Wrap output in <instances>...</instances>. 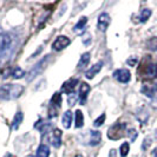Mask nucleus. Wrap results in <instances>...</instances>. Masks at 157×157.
Wrapping results in <instances>:
<instances>
[{
  "instance_id": "obj_1",
  "label": "nucleus",
  "mask_w": 157,
  "mask_h": 157,
  "mask_svg": "<svg viewBox=\"0 0 157 157\" xmlns=\"http://www.w3.org/2000/svg\"><path fill=\"white\" fill-rule=\"evenodd\" d=\"M17 46V39L12 33H0V62L7 60L14 53Z\"/></svg>"
},
{
  "instance_id": "obj_2",
  "label": "nucleus",
  "mask_w": 157,
  "mask_h": 157,
  "mask_svg": "<svg viewBox=\"0 0 157 157\" xmlns=\"http://www.w3.org/2000/svg\"><path fill=\"white\" fill-rule=\"evenodd\" d=\"M24 92V86L20 84H4L0 86V99L11 101L20 97Z\"/></svg>"
},
{
  "instance_id": "obj_3",
  "label": "nucleus",
  "mask_w": 157,
  "mask_h": 157,
  "mask_svg": "<svg viewBox=\"0 0 157 157\" xmlns=\"http://www.w3.org/2000/svg\"><path fill=\"white\" fill-rule=\"evenodd\" d=\"M50 59H51V56L47 55L46 57H44L41 60H39L38 64H36V65L33 66V69L27 73V78H26L27 79V82H32L37 76H39L40 73L46 69V66H47V64H48V62H50Z\"/></svg>"
},
{
  "instance_id": "obj_4",
  "label": "nucleus",
  "mask_w": 157,
  "mask_h": 157,
  "mask_svg": "<svg viewBox=\"0 0 157 157\" xmlns=\"http://www.w3.org/2000/svg\"><path fill=\"white\" fill-rule=\"evenodd\" d=\"M125 129H126L125 123H117V124H115V125L109 128V130H108V137L110 140H112V141H117V140L122 138L124 136Z\"/></svg>"
},
{
  "instance_id": "obj_5",
  "label": "nucleus",
  "mask_w": 157,
  "mask_h": 157,
  "mask_svg": "<svg viewBox=\"0 0 157 157\" xmlns=\"http://www.w3.org/2000/svg\"><path fill=\"white\" fill-rule=\"evenodd\" d=\"M102 142V134L97 130H89L87 131V137H84L82 143H85L87 145L96 147Z\"/></svg>"
},
{
  "instance_id": "obj_6",
  "label": "nucleus",
  "mask_w": 157,
  "mask_h": 157,
  "mask_svg": "<svg viewBox=\"0 0 157 157\" xmlns=\"http://www.w3.org/2000/svg\"><path fill=\"white\" fill-rule=\"evenodd\" d=\"M47 141L55 148H59L62 145V131L59 129H51L46 134Z\"/></svg>"
},
{
  "instance_id": "obj_7",
  "label": "nucleus",
  "mask_w": 157,
  "mask_h": 157,
  "mask_svg": "<svg viewBox=\"0 0 157 157\" xmlns=\"http://www.w3.org/2000/svg\"><path fill=\"white\" fill-rule=\"evenodd\" d=\"M70 44H71V40L69 37H66V36H59V37H57L56 40L53 41L52 48H53L55 51H62L65 47L69 46Z\"/></svg>"
},
{
  "instance_id": "obj_8",
  "label": "nucleus",
  "mask_w": 157,
  "mask_h": 157,
  "mask_svg": "<svg viewBox=\"0 0 157 157\" xmlns=\"http://www.w3.org/2000/svg\"><path fill=\"white\" fill-rule=\"evenodd\" d=\"M113 78L117 79L119 83H129L130 79H131V73L130 71L126 70V69H119V70H116L113 72Z\"/></svg>"
},
{
  "instance_id": "obj_9",
  "label": "nucleus",
  "mask_w": 157,
  "mask_h": 157,
  "mask_svg": "<svg viewBox=\"0 0 157 157\" xmlns=\"http://www.w3.org/2000/svg\"><path fill=\"white\" fill-rule=\"evenodd\" d=\"M143 76L145 79H154L157 77V64L155 63H148L144 67Z\"/></svg>"
},
{
  "instance_id": "obj_10",
  "label": "nucleus",
  "mask_w": 157,
  "mask_h": 157,
  "mask_svg": "<svg viewBox=\"0 0 157 157\" xmlns=\"http://www.w3.org/2000/svg\"><path fill=\"white\" fill-rule=\"evenodd\" d=\"M111 23V18L110 16L108 14V13H102L101 16L98 17V23H97V27H98V30L102 32H105L106 31V29L109 27V25Z\"/></svg>"
},
{
  "instance_id": "obj_11",
  "label": "nucleus",
  "mask_w": 157,
  "mask_h": 157,
  "mask_svg": "<svg viewBox=\"0 0 157 157\" xmlns=\"http://www.w3.org/2000/svg\"><path fill=\"white\" fill-rule=\"evenodd\" d=\"M78 82H79L78 78H70L69 80H66V82L63 84V86H62V91L65 92V94H67L75 92V89H76V86H77Z\"/></svg>"
},
{
  "instance_id": "obj_12",
  "label": "nucleus",
  "mask_w": 157,
  "mask_h": 157,
  "mask_svg": "<svg viewBox=\"0 0 157 157\" xmlns=\"http://www.w3.org/2000/svg\"><path fill=\"white\" fill-rule=\"evenodd\" d=\"M90 92V85L87 84V83H82L80 84V87H79V102L82 105H84L85 103H86V99H87V94Z\"/></svg>"
},
{
  "instance_id": "obj_13",
  "label": "nucleus",
  "mask_w": 157,
  "mask_h": 157,
  "mask_svg": "<svg viewBox=\"0 0 157 157\" xmlns=\"http://www.w3.org/2000/svg\"><path fill=\"white\" fill-rule=\"evenodd\" d=\"M103 65H104V63L103 62H98L97 64H94V66L90 69V70L86 71V73H85V77H86L87 79H92L99 72V71L102 70Z\"/></svg>"
},
{
  "instance_id": "obj_14",
  "label": "nucleus",
  "mask_w": 157,
  "mask_h": 157,
  "mask_svg": "<svg viewBox=\"0 0 157 157\" xmlns=\"http://www.w3.org/2000/svg\"><path fill=\"white\" fill-rule=\"evenodd\" d=\"M87 23V18L86 17H82L79 19V21L75 26H73V32L77 33V34H83L85 31V25Z\"/></svg>"
},
{
  "instance_id": "obj_15",
  "label": "nucleus",
  "mask_w": 157,
  "mask_h": 157,
  "mask_svg": "<svg viewBox=\"0 0 157 157\" xmlns=\"http://www.w3.org/2000/svg\"><path fill=\"white\" fill-rule=\"evenodd\" d=\"M90 59H91V55L89 52H85L84 55H82V57H80V59H79L78 62V65H77V69L78 70L85 69L89 65V63H90Z\"/></svg>"
},
{
  "instance_id": "obj_16",
  "label": "nucleus",
  "mask_w": 157,
  "mask_h": 157,
  "mask_svg": "<svg viewBox=\"0 0 157 157\" xmlns=\"http://www.w3.org/2000/svg\"><path fill=\"white\" fill-rule=\"evenodd\" d=\"M60 105H62V96H60V94L56 92V94L52 96L51 101H50V106L56 109V110H59Z\"/></svg>"
},
{
  "instance_id": "obj_17",
  "label": "nucleus",
  "mask_w": 157,
  "mask_h": 157,
  "mask_svg": "<svg viewBox=\"0 0 157 157\" xmlns=\"http://www.w3.org/2000/svg\"><path fill=\"white\" fill-rule=\"evenodd\" d=\"M72 118H73V113H72L70 110H67L64 112L63 118H62V123H63V126L65 128V129H69V128L71 126Z\"/></svg>"
},
{
  "instance_id": "obj_18",
  "label": "nucleus",
  "mask_w": 157,
  "mask_h": 157,
  "mask_svg": "<svg viewBox=\"0 0 157 157\" xmlns=\"http://www.w3.org/2000/svg\"><path fill=\"white\" fill-rule=\"evenodd\" d=\"M50 156V148L46 144H41L39 148L37 149V154L36 157H48Z\"/></svg>"
},
{
  "instance_id": "obj_19",
  "label": "nucleus",
  "mask_w": 157,
  "mask_h": 157,
  "mask_svg": "<svg viewBox=\"0 0 157 157\" xmlns=\"http://www.w3.org/2000/svg\"><path fill=\"white\" fill-rule=\"evenodd\" d=\"M23 118H24V115L21 111H18L16 113V116L13 118V122H12V128H13V130H18L19 129V126L21 124V122H23Z\"/></svg>"
},
{
  "instance_id": "obj_20",
  "label": "nucleus",
  "mask_w": 157,
  "mask_h": 157,
  "mask_svg": "<svg viewBox=\"0 0 157 157\" xmlns=\"http://www.w3.org/2000/svg\"><path fill=\"white\" fill-rule=\"evenodd\" d=\"M84 125V116L80 110H77L75 113V126L76 128H82Z\"/></svg>"
},
{
  "instance_id": "obj_21",
  "label": "nucleus",
  "mask_w": 157,
  "mask_h": 157,
  "mask_svg": "<svg viewBox=\"0 0 157 157\" xmlns=\"http://www.w3.org/2000/svg\"><path fill=\"white\" fill-rule=\"evenodd\" d=\"M151 13H152V12H151V10H149V8H144V10H142L141 14H140V17H138L140 21H141V23L148 21V19L150 18Z\"/></svg>"
},
{
  "instance_id": "obj_22",
  "label": "nucleus",
  "mask_w": 157,
  "mask_h": 157,
  "mask_svg": "<svg viewBox=\"0 0 157 157\" xmlns=\"http://www.w3.org/2000/svg\"><path fill=\"white\" fill-rule=\"evenodd\" d=\"M11 76H12L14 79H20L25 76V72H24L23 69H20V67L17 66V67H14V69L11 70Z\"/></svg>"
},
{
  "instance_id": "obj_23",
  "label": "nucleus",
  "mask_w": 157,
  "mask_h": 157,
  "mask_svg": "<svg viewBox=\"0 0 157 157\" xmlns=\"http://www.w3.org/2000/svg\"><path fill=\"white\" fill-rule=\"evenodd\" d=\"M129 148H130V145H129V143L128 142H124V143H122V145H121V148H119V154H121V156L122 157H126L128 156V154H129Z\"/></svg>"
},
{
  "instance_id": "obj_24",
  "label": "nucleus",
  "mask_w": 157,
  "mask_h": 157,
  "mask_svg": "<svg viewBox=\"0 0 157 157\" xmlns=\"http://www.w3.org/2000/svg\"><path fill=\"white\" fill-rule=\"evenodd\" d=\"M147 47L151 51H157V37H154L147 41Z\"/></svg>"
},
{
  "instance_id": "obj_25",
  "label": "nucleus",
  "mask_w": 157,
  "mask_h": 157,
  "mask_svg": "<svg viewBox=\"0 0 157 157\" xmlns=\"http://www.w3.org/2000/svg\"><path fill=\"white\" fill-rule=\"evenodd\" d=\"M77 99H78V96L76 94V92H72V94H69V97H67V103H69V105L72 106V105H75L76 102H77Z\"/></svg>"
},
{
  "instance_id": "obj_26",
  "label": "nucleus",
  "mask_w": 157,
  "mask_h": 157,
  "mask_svg": "<svg viewBox=\"0 0 157 157\" xmlns=\"http://www.w3.org/2000/svg\"><path fill=\"white\" fill-rule=\"evenodd\" d=\"M104 121H105V113H103V115H101L98 118H96L94 122V126H96V128H98V126L103 125V123H104Z\"/></svg>"
},
{
  "instance_id": "obj_27",
  "label": "nucleus",
  "mask_w": 157,
  "mask_h": 157,
  "mask_svg": "<svg viewBox=\"0 0 157 157\" xmlns=\"http://www.w3.org/2000/svg\"><path fill=\"white\" fill-rule=\"evenodd\" d=\"M129 136H130V138H131V141L134 142L136 140V137H137V132H136V130L135 129H131V130H129Z\"/></svg>"
},
{
  "instance_id": "obj_28",
  "label": "nucleus",
  "mask_w": 157,
  "mask_h": 157,
  "mask_svg": "<svg viewBox=\"0 0 157 157\" xmlns=\"http://www.w3.org/2000/svg\"><path fill=\"white\" fill-rule=\"evenodd\" d=\"M126 63L129 64V65H131V66H134L135 64L137 63V58H132V59H131V58H130V59H128V62H126Z\"/></svg>"
},
{
  "instance_id": "obj_29",
  "label": "nucleus",
  "mask_w": 157,
  "mask_h": 157,
  "mask_svg": "<svg viewBox=\"0 0 157 157\" xmlns=\"http://www.w3.org/2000/svg\"><path fill=\"white\" fill-rule=\"evenodd\" d=\"M154 157H157V149L154 151Z\"/></svg>"
},
{
  "instance_id": "obj_30",
  "label": "nucleus",
  "mask_w": 157,
  "mask_h": 157,
  "mask_svg": "<svg viewBox=\"0 0 157 157\" xmlns=\"http://www.w3.org/2000/svg\"><path fill=\"white\" fill-rule=\"evenodd\" d=\"M26 157H36V156H33V155H29V156H26Z\"/></svg>"
},
{
  "instance_id": "obj_31",
  "label": "nucleus",
  "mask_w": 157,
  "mask_h": 157,
  "mask_svg": "<svg viewBox=\"0 0 157 157\" xmlns=\"http://www.w3.org/2000/svg\"><path fill=\"white\" fill-rule=\"evenodd\" d=\"M76 157H83V156H80V155H78V156H76Z\"/></svg>"
}]
</instances>
